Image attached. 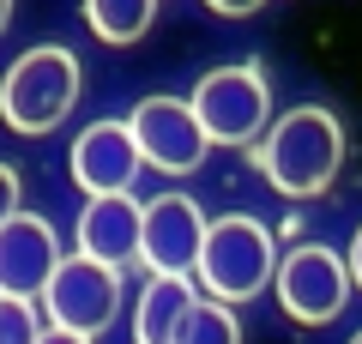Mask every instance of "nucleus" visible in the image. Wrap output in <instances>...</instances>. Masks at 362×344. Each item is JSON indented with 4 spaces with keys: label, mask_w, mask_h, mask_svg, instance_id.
Segmentation results:
<instances>
[{
    "label": "nucleus",
    "mask_w": 362,
    "mask_h": 344,
    "mask_svg": "<svg viewBox=\"0 0 362 344\" xmlns=\"http://www.w3.org/2000/svg\"><path fill=\"white\" fill-rule=\"evenodd\" d=\"M206 212L187 193H157L145 205V236H139V260L151 266V278H194L199 254H206Z\"/></svg>",
    "instance_id": "7"
},
{
    "label": "nucleus",
    "mask_w": 362,
    "mask_h": 344,
    "mask_svg": "<svg viewBox=\"0 0 362 344\" xmlns=\"http://www.w3.org/2000/svg\"><path fill=\"white\" fill-rule=\"evenodd\" d=\"M42 308L66 332H85V338L109 332L115 314H121V266H103V260H90V254H66L54 266L49 290H42Z\"/></svg>",
    "instance_id": "5"
},
{
    "label": "nucleus",
    "mask_w": 362,
    "mask_h": 344,
    "mask_svg": "<svg viewBox=\"0 0 362 344\" xmlns=\"http://www.w3.org/2000/svg\"><path fill=\"white\" fill-rule=\"evenodd\" d=\"M139 164H145V151H139L127 121H90L73 139V181L90 200L97 193H127L133 176H139Z\"/></svg>",
    "instance_id": "10"
},
{
    "label": "nucleus",
    "mask_w": 362,
    "mask_h": 344,
    "mask_svg": "<svg viewBox=\"0 0 362 344\" xmlns=\"http://www.w3.org/2000/svg\"><path fill=\"white\" fill-rule=\"evenodd\" d=\"M127 127H133V139H139L145 164L163 169V176H187V169H199L206 151H211L194 103H181V97H145L139 109L127 115Z\"/></svg>",
    "instance_id": "8"
},
{
    "label": "nucleus",
    "mask_w": 362,
    "mask_h": 344,
    "mask_svg": "<svg viewBox=\"0 0 362 344\" xmlns=\"http://www.w3.org/2000/svg\"><path fill=\"white\" fill-rule=\"evenodd\" d=\"M175 344H242V326H235L230 302H218V296H199V302L187 308V320H181Z\"/></svg>",
    "instance_id": "14"
},
{
    "label": "nucleus",
    "mask_w": 362,
    "mask_h": 344,
    "mask_svg": "<svg viewBox=\"0 0 362 344\" xmlns=\"http://www.w3.org/2000/svg\"><path fill=\"white\" fill-rule=\"evenodd\" d=\"M37 344H97V338H85V332H66V326H49Z\"/></svg>",
    "instance_id": "18"
},
{
    "label": "nucleus",
    "mask_w": 362,
    "mask_h": 344,
    "mask_svg": "<svg viewBox=\"0 0 362 344\" xmlns=\"http://www.w3.org/2000/svg\"><path fill=\"white\" fill-rule=\"evenodd\" d=\"M42 326L30 314V296H0V344H37Z\"/></svg>",
    "instance_id": "15"
},
{
    "label": "nucleus",
    "mask_w": 362,
    "mask_h": 344,
    "mask_svg": "<svg viewBox=\"0 0 362 344\" xmlns=\"http://www.w3.org/2000/svg\"><path fill=\"white\" fill-rule=\"evenodd\" d=\"M6 18H13V0H0V30H6Z\"/></svg>",
    "instance_id": "20"
},
{
    "label": "nucleus",
    "mask_w": 362,
    "mask_h": 344,
    "mask_svg": "<svg viewBox=\"0 0 362 344\" xmlns=\"http://www.w3.org/2000/svg\"><path fill=\"white\" fill-rule=\"evenodd\" d=\"M139 236H145V205L127 200V193H97V200L78 212V229H73L78 254L103 260V266L139 260Z\"/></svg>",
    "instance_id": "11"
},
{
    "label": "nucleus",
    "mask_w": 362,
    "mask_h": 344,
    "mask_svg": "<svg viewBox=\"0 0 362 344\" xmlns=\"http://www.w3.org/2000/svg\"><path fill=\"white\" fill-rule=\"evenodd\" d=\"M259 176L272 181L290 200H308L326 193L344 164V127H338L332 109H290L284 121H272L266 139H259Z\"/></svg>",
    "instance_id": "1"
},
{
    "label": "nucleus",
    "mask_w": 362,
    "mask_h": 344,
    "mask_svg": "<svg viewBox=\"0 0 362 344\" xmlns=\"http://www.w3.org/2000/svg\"><path fill=\"white\" fill-rule=\"evenodd\" d=\"M6 217H18V176L0 164V224H6Z\"/></svg>",
    "instance_id": "16"
},
{
    "label": "nucleus",
    "mask_w": 362,
    "mask_h": 344,
    "mask_svg": "<svg viewBox=\"0 0 362 344\" xmlns=\"http://www.w3.org/2000/svg\"><path fill=\"white\" fill-rule=\"evenodd\" d=\"M61 242H54V224L37 212H18L0 224V296H42L61 266Z\"/></svg>",
    "instance_id": "9"
},
{
    "label": "nucleus",
    "mask_w": 362,
    "mask_h": 344,
    "mask_svg": "<svg viewBox=\"0 0 362 344\" xmlns=\"http://www.w3.org/2000/svg\"><path fill=\"white\" fill-rule=\"evenodd\" d=\"M151 13H157V0H85V18L90 30L103 42H139L145 30H151Z\"/></svg>",
    "instance_id": "13"
},
{
    "label": "nucleus",
    "mask_w": 362,
    "mask_h": 344,
    "mask_svg": "<svg viewBox=\"0 0 362 344\" xmlns=\"http://www.w3.org/2000/svg\"><path fill=\"white\" fill-rule=\"evenodd\" d=\"M350 278L362 284V229H356V242H350Z\"/></svg>",
    "instance_id": "19"
},
{
    "label": "nucleus",
    "mask_w": 362,
    "mask_h": 344,
    "mask_svg": "<svg viewBox=\"0 0 362 344\" xmlns=\"http://www.w3.org/2000/svg\"><path fill=\"white\" fill-rule=\"evenodd\" d=\"M199 284H206V296H218V302H247V296H259L272 278H278V248H272V229L259 224V217H211L206 229V254H199Z\"/></svg>",
    "instance_id": "3"
},
{
    "label": "nucleus",
    "mask_w": 362,
    "mask_h": 344,
    "mask_svg": "<svg viewBox=\"0 0 362 344\" xmlns=\"http://www.w3.org/2000/svg\"><path fill=\"white\" fill-rule=\"evenodd\" d=\"M73 103H78V61L61 42L25 49L6 67V79H0V121L13 133H30V139L37 133H54Z\"/></svg>",
    "instance_id": "2"
},
{
    "label": "nucleus",
    "mask_w": 362,
    "mask_h": 344,
    "mask_svg": "<svg viewBox=\"0 0 362 344\" xmlns=\"http://www.w3.org/2000/svg\"><path fill=\"white\" fill-rule=\"evenodd\" d=\"M350 344H362V332H356V338H350Z\"/></svg>",
    "instance_id": "21"
},
{
    "label": "nucleus",
    "mask_w": 362,
    "mask_h": 344,
    "mask_svg": "<svg viewBox=\"0 0 362 344\" xmlns=\"http://www.w3.org/2000/svg\"><path fill=\"white\" fill-rule=\"evenodd\" d=\"M194 115L211 145H259L272 121V91L259 67H211L194 85Z\"/></svg>",
    "instance_id": "4"
},
{
    "label": "nucleus",
    "mask_w": 362,
    "mask_h": 344,
    "mask_svg": "<svg viewBox=\"0 0 362 344\" xmlns=\"http://www.w3.org/2000/svg\"><path fill=\"white\" fill-rule=\"evenodd\" d=\"M211 13H223V18H247V13H259L266 0H206Z\"/></svg>",
    "instance_id": "17"
},
{
    "label": "nucleus",
    "mask_w": 362,
    "mask_h": 344,
    "mask_svg": "<svg viewBox=\"0 0 362 344\" xmlns=\"http://www.w3.org/2000/svg\"><path fill=\"white\" fill-rule=\"evenodd\" d=\"M194 278H151L139 296V314H133V338L139 344H175L181 320L194 308Z\"/></svg>",
    "instance_id": "12"
},
{
    "label": "nucleus",
    "mask_w": 362,
    "mask_h": 344,
    "mask_svg": "<svg viewBox=\"0 0 362 344\" xmlns=\"http://www.w3.org/2000/svg\"><path fill=\"white\" fill-rule=\"evenodd\" d=\"M278 302H284V314L290 320H302V326H326V320H338L344 314V302H350V260H338L332 248H320V242H302V248H290L284 260H278Z\"/></svg>",
    "instance_id": "6"
}]
</instances>
